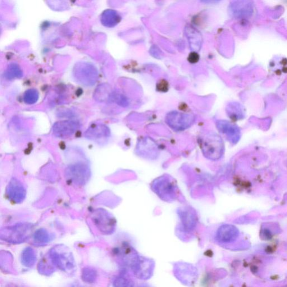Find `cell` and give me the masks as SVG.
Listing matches in <instances>:
<instances>
[{
	"label": "cell",
	"mask_w": 287,
	"mask_h": 287,
	"mask_svg": "<svg viewBox=\"0 0 287 287\" xmlns=\"http://www.w3.org/2000/svg\"><path fill=\"white\" fill-rule=\"evenodd\" d=\"M32 231L33 226L30 223H19L2 230L1 238L10 243H22L29 238Z\"/></svg>",
	"instance_id": "6da1fadb"
},
{
	"label": "cell",
	"mask_w": 287,
	"mask_h": 287,
	"mask_svg": "<svg viewBox=\"0 0 287 287\" xmlns=\"http://www.w3.org/2000/svg\"><path fill=\"white\" fill-rule=\"evenodd\" d=\"M73 74L78 83L86 86H93L98 79L97 68L89 62L77 63L73 70Z\"/></svg>",
	"instance_id": "7a4b0ae2"
},
{
	"label": "cell",
	"mask_w": 287,
	"mask_h": 287,
	"mask_svg": "<svg viewBox=\"0 0 287 287\" xmlns=\"http://www.w3.org/2000/svg\"><path fill=\"white\" fill-rule=\"evenodd\" d=\"M49 259L53 265L62 271H71L75 267L74 257L65 247H56L50 250Z\"/></svg>",
	"instance_id": "3957f363"
},
{
	"label": "cell",
	"mask_w": 287,
	"mask_h": 287,
	"mask_svg": "<svg viewBox=\"0 0 287 287\" xmlns=\"http://www.w3.org/2000/svg\"><path fill=\"white\" fill-rule=\"evenodd\" d=\"M152 189L163 200H173L176 195V186L167 177H161L153 182Z\"/></svg>",
	"instance_id": "277c9868"
},
{
	"label": "cell",
	"mask_w": 287,
	"mask_h": 287,
	"mask_svg": "<svg viewBox=\"0 0 287 287\" xmlns=\"http://www.w3.org/2000/svg\"><path fill=\"white\" fill-rule=\"evenodd\" d=\"M200 148L206 157L216 160L222 156L223 145L218 136H211L200 140Z\"/></svg>",
	"instance_id": "5b68a950"
},
{
	"label": "cell",
	"mask_w": 287,
	"mask_h": 287,
	"mask_svg": "<svg viewBox=\"0 0 287 287\" xmlns=\"http://www.w3.org/2000/svg\"><path fill=\"white\" fill-rule=\"evenodd\" d=\"M95 225L103 234H111L115 230L116 221L111 214L102 209H97L93 213Z\"/></svg>",
	"instance_id": "8992f818"
},
{
	"label": "cell",
	"mask_w": 287,
	"mask_h": 287,
	"mask_svg": "<svg viewBox=\"0 0 287 287\" xmlns=\"http://www.w3.org/2000/svg\"><path fill=\"white\" fill-rule=\"evenodd\" d=\"M67 179L77 185H84L90 177V170L84 163H77L67 168Z\"/></svg>",
	"instance_id": "52a82bcc"
},
{
	"label": "cell",
	"mask_w": 287,
	"mask_h": 287,
	"mask_svg": "<svg viewBox=\"0 0 287 287\" xmlns=\"http://www.w3.org/2000/svg\"><path fill=\"white\" fill-rule=\"evenodd\" d=\"M167 124L172 129L181 131L188 129L194 121V117L188 114L172 112L166 117Z\"/></svg>",
	"instance_id": "ba28073f"
},
{
	"label": "cell",
	"mask_w": 287,
	"mask_h": 287,
	"mask_svg": "<svg viewBox=\"0 0 287 287\" xmlns=\"http://www.w3.org/2000/svg\"><path fill=\"white\" fill-rule=\"evenodd\" d=\"M6 195L12 202L20 204L23 202L26 198V190L24 184L19 180L13 177L7 186Z\"/></svg>",
	"instance_id": "9c48e42d"
},
{
	"label": "cell",
	"mask_w": 287,
	"mask_h": 287,
	"mask_svg": "<svg viewBox=\"0 0 287 287\" xmlns=\"http://www.w3.org/2000/svg\"><path fill=\"white\" fill-rule=\"evenodd\" d=\"M79 127L78 123L74 121H59L53 126V134L58 138H69L75 133Z\"/></svg>",
	"instance_id": "30bf717a"
},
{
	"label": "cell",
	"mask_w": 287,
	"mask_h": 287,
	"mask_svg": "<svg viewBox=\"0 0 287 287\" xmlns=\"http://www.w3.org/2000/svg\"><path fill=\"white\" fill-rule=\"evenodd\" d=\"M178 214L182 226L187 231L193 230L197 223V216L194 210L190 208L179 209Z\"/></svg>",
	"instance_id": "8fae6325"
},
{
	"label": "cell",
	"mask_w": 287,
	"mask_h": 287,
	"mask_svg": "<svg viewBox=\"0 0 287 287\" xmlns=\"http://www.w3.org/2000/svg\"><path fill=\"white\" fill-rule=\"evenodd\" d=\"M86 138L92 140L99 141L108 138L110 131L108 127L102 124H93L85 133Z\"/></svg>",
	"instance_id": "7c38bea8"
},
{
	"label": "cell",
	"mask_w": 287,
	"mask_h": 287,
	"mask_svg": "<svg viewBox=\"0 0 287 287\" xmlns=\"http://www.w3.org/2000/svg\"><path fill=\"white\" fill-rule=\"evenodd\" d=\"M236 235L237 231L234 227L225 225L219 228L217 232L216 239L219 242L227 243L233 240Z\"/></svg>",
	"instance_id": "4fadbf2b"
},
{
	"label": "cell",
	"mask_w": 287,
	"mask_h": 287,
	"mask_svg": "<svg viewBox=\"0 0 287 287\" xmlns=\"http://www.w3.org/2000/svg\"><path fill=\"white\" fill-rule=\"evenodd\" d=\"M121 20V17L117 11L113 10L104 11L101 17V21L103 26L107 28H113L116 26Z\"/></svg>",
	"instance_id": "5bb4252c"
},
{
	"label": "cell",
	"mask_w": 287,
	"mask_h": 287,
	"mask_svg": "<svg viewBox=\"0 0 287 287\" xmlns=\"http://www.w3.org/2000/svg\"><path fill=\"white\" fill-rule=\"evenodd\" d=\"M4 76L8 80L20 79L23 76V72L20 67L15 63H12L8 66L4 73Z\"/></svg>",
	"instance_id": "9a60e30c"
},
{
	"label": "cell",
	"mask_w": 287,
	"mask_h": 287,
	"mask_svg": "<svg viewBox=\"0 0 287 287\" xmlns=\"http://www.w3.org/2000/svg\"><path fill=\"white\" fill-rule=\"evenodd\" d=\"M36 261L35 250L30 247L26 248L22 254V263L27 267H33Z\"/></svg>",
	"instance_id": "2e32d148"
},
{
	"label": "cell",
	"mask_w": 287,
	"mask_h": 287,
	"mask_svg": "<svg viewBox=\"0 0 287 287\" xmlns=\"http://www.w3.org/2000/svg\"><path fill=\"white\" fill-rule=\"evenodd\" d=\"M97 272L95 269L90 267L84 268L81 272V279L88 284H93L96 281Z\"/></svg>",
	"instance_id": "e0dca14e"
},
{
	"label": "cell",
	"mask_w": 287,
	"mask_h": 287,
	"mask_svg": "<svg viewBox=\"0 0 287 287\" xmlns=\"http://www.w3.org/2000/svg\"><path fill=\"white\" fill-rule=\"evenodd\" d=\"M34 239L36 243L44 245L49 242L51 236L46 230L39 229L35 232Z\"/></svg>",
	"instance_id": "ac0fdd59"
},
{
	"label": "cell",
	"mask_w": 287,
	"mask_h": 287,
	"mask_svg": "<svg viewBox=\"0 0 287 287\" xmlns=\"http://www.w3.org/2000/svg\"><path fill=\"white\" fill-rule=\"evenodd\" d=\"M39 94L36 89H29L27 90L24 95V101L26 104H34L37 102Z\"/></svg>",
	"instance_id": "d6986e66"
},
{
	"label": "cell",
	"mask_w": 287,
	"mask_h": 287,
	"mask_svg": "<svg viewBox=\"0 0 287 287\" xmlns=\"http://www.w3.org/2000/svg\"><path fill=\"white\" fill-rule=\"evenodd\" d=\"M114 286L115 287H134L130 281L123 277L117 278L114 282Z\"/></svg>",
	"instance_id": "ffe728a7"
},
{
	"label": "cell",
	"mask_w": 287,
	"mask_h": 287,
	"mask_svg": "<svg viewBox=\"0 0 287 287\" xmlns=\"http://www.w3.org/2000/svg\"><path fill=\"white\" fill-rule=\"evenodd\" d=\"M168 88H169V85H168V82L165 80L159 81L157 85V89L159 92H166Z\"/></svg>",
	"instance_id": "44dd1931"
},
{
	"label": "cell",
	"mask_w": 287,
	"mask_h": 287,
	"mask_svg": "<svg viewBox=\"0 0 287 287\" xmlns=\"http://www.w3.org/2000/svg\"><path fill=\"white\" fill-rule=\"evenodd\" d=\"M117 104L122 106H126L127 104L126 99L121 95L115 94L112 95V99Z\"/></svg>",
	"instance_id": "7402d4cb"
},
{
	"label": "cell",
	"mask_w": 287,
	"mask_h": 287,
	"mask_svg": "<svg viewBox=\"0 0 287 287\" xmlns=\"http://www.w3.org/2000/svg\"><path fill=\"white\" fill-rule=\"evenodd\" d=\"M199 56L197 52H191L188 57V61L191 63H197L199 60Z\"/></svg>",
	"instance_id": "603a6c76"
},
{
	"label": "cell",
	"mask_w": 287,
	"mask_h": 287,
	"mask_svg": "<svg viewBox=\"0 0 287 287\" xmlns=\"http://www.w3.org/2000/svg\"><path fill=\"white\" fill-rule=\"evenodd\" d=\"M72 287H81L77 286V285H75L74 286H73Z\"/></svg>",
	"instance_id": "cb8c5ba5"
}]
</instances>
